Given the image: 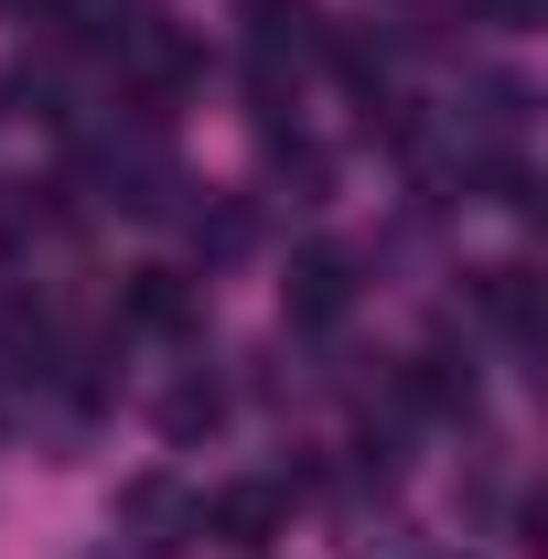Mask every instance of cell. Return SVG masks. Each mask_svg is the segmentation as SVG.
Wrapping results in <instances>:
<instances>
[{
  "label": "cell",
  "mask_w": 548,
  "mask_h": 559,
  "mask_svg": "<svg viewBox=\"0 0 548 559\" xmlns=\"http://www.w3.org/2000/svg\"><path fill=\"white\" fill-rule=\"evenodd\" d=\"M194 538H205V549H237V559L279 549V538H290V485H279V474H237V485L194 495Z\"/></svg>",
  "instance_id": "obj_1"
},
{
  "label": "cell",
  "mask_w": 548,
  "mask_h": 559,
  "mask_svg": "<svg viewBox=\"0 0 548 559\" xmlns=\"http://www.w3.org/2000/svg\"><path fill=\"white\" fill-rule=\"evenodd\" d=\"M279 312H290V334H334L355 312V259L344 248H301L290 280H279Z\"/></svg>",
  "instance_id": "obj_2"
},
{
  "label": "cell",
  "mask_w": 548,
  "mask_h": 559,
  "mask_svg": "<svg viewBox=\"0 0 548 559\" xmlns=\"http://www.w3.org/2000/svg\"><path fill=\"white\" fill-rule=\"evenodd\" d=\"M183 538H194V495L172 485V474H140V485H119V549L172 559Z\"/></svg>",
  "instance_id": "obj_3"
},
{
  "label": "cell",
  "mask_w": 548,
  "mask_h": 559,
  "mask_svg": "<svg viewBox=\"0 0 548 559\" xmlns=\"http://www.w3.org/2000/svg\"><path fill=\"white\" fill-rule=\"evenodd\" d=\"M151 430H162L172 452H194L205 430H226V377H215V366H172V377L151 388Z\"/></svg>",
  "instance_id": "obj_4"
},
{
  "label": "cell",
  "mask_w": 548,
  "mask_h": 559,
  "mask_svg": "<svg viewBox=\"0 0 548 559\" xmlns=\"http://www.w3.org/2000/svg\"><path fill=\"white\" fill-rule=\"evenodd\" d=\"M119 323H130V334H194V323H205V290H194L183 270H130Z\"/></svg>",
  "instance_id": "obj_5"
},
{
  "label": "cell",
  "mask_w": 548,
  "mask_h": 559,
  "mask_svg": "<svg viewBox=\"0 0 548 559\" xmlns=\"http://www.w3.org/2000/svg\"><path fill=\"white\" fill-rule=\"evenodd\" d=\"M474 312L505 334V345H538V270H474Z\"/></svg>",
  "instance_id": "obj_6"
},
{
  "label": "cell",
  "mask_w": 548,
  "mask_h": 559,
  "mask_svg": "<svg viewBox=\"0 0 548 559\" xmlns=\"http://www.w3.org/2000/svg\"><path fill=\"white\" fill-rule=\"evenodd\" d=\"M474 11L495 22V33H538V22H548V0H474Z\"/></svg>",
  "instance_id": "obj_7"
},
{
  "label": "cell",
  "mask_w": 548,
  "mask_h": 559,
  "mask_svg": "<svg viewBox=\"0 0 548 559\" xmlns=\"http://www.w3.org/2000/svg\"><path fill=\"white\" fill-rule=\"evenodd\" d=\"M97 559H140V549H97Z\"/></svg>",
  "instance_id": "obj_8"
}]
</instances>
